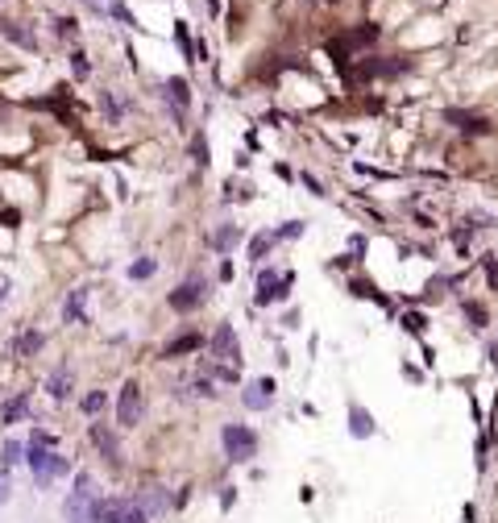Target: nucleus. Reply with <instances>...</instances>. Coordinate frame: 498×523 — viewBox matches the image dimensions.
<instances>
[{
  "label": "nucleus",
  "mask_w": 498,
  "mask_h": 523,
  "mask_svg": "<svg viewBox=\"0 0 498 523\" xmlns=\"http://www.w3.org/2000/svg\"><path fill=\"white\" fill-rule=\"evenodd\" d=\"M29 457H25V461H29V470H33V477H38V486H46L50 477H63V474H71V461H67V457H58V452L50 449V445H33V440H29Z\"/></svg>",
  "instance_id": "obj_1"
},
{
  "label": "nucleus",
  "mask_w": 498,
  "mask_h": 523,
  "mask_svg": "<svg viewBox=\"0 0 498 523\" xmlns=\"http://www.w3.org/2000/svg\"><path fill=\"white\" fill-rule=\"evenodd\" d=\"M220 445H224V452H229V461L245 465V461H254V457H258V432L249 428V424H224Z\"/></svg>",
  "instance_id": "obj_2"
},
{
  "label": "nucleus",
  "mask_w": 498,
  "mask_h": 523,
  "mask_svg": "<svg viewBox=\"0 0 498 523\" xmlns=\"http://www.w3.org/2000/svg\"><path fill=\"white\" fill-rule=\"evenodd\" d=\"M204 299H208V283H204V279H187L183 286H175V291H170V299H166V304L187 316V311H195Z\"/></svg>",
  "instance_id": "obj_3"
},
{
  "label": "nucleus",
  "mask_w": 498,
  "mask_h": 523,
  "mask_svg": "<svg viewBox=\"0 0 498 523\" xmlns=\"http://www.w3.org/2000/svg\"><path fill=\"white\" fill-rule=\"evenodd\" d=\"M142 386L129 378L125 386H120V403H117V424L120 428H133L138 420H142Z\"/></svg>",
  "instance_id": "obj_4"
},
{
  "label": "nucleus",
  "mask_w": 498,
  "mask_h": 523,
  "mask_svg": "<svg viewBox=\"0 0 498 523\" xmlns=\"http://www.w3.org/2000/svg\"><path fill=\"white\" fill-rule=\"evenodd\" d=\"M241 403L249 407V411H266V407L274 403V382H270V378L245 382V395H241Z\"/></svg>",
  "instance_id": "obj_5"
},
{
  "label": "nucleus",
  "mask_w": 498,
  "mask_h": 523,
  "mask_svg": "<svg viewBox=\"0 0 498 523\" xmlns=\"http://www.w3.org/2000/svg\"><path fill=\"white\" fill-rule=\"evenodd\" d=\"M212 357H220V361H233V366L241 361V345H237L233 324H220V328H216V336H212Z\"/></svg>",
  "instance_id": "obj_6"
},
{
  "label": "nucleus",
  "mask_w": 498,
  "mask_h": 523,
  "mask_svg": "<svg viewBox=\"0 0 498 523\" xmlns=\"http://www.w3.org/2000/svg\"><path fill=\"white\" fill-rule=\"evenodd\" d=\"M92 445L108 457V465H120V445H117V436H113L108 424H100V420L92 424Z\"/></svg>",
  "instance_id": "obj_7"
},
{
  "label": "nucleus",
  "mask_w": 498,
  "mask_h": 523,
  "mask_svg": "<svg viewBox=\"0 0 498 523\" xmlns=\"http://www.w3.org/2000/svg\"><path fill=\"white\" fill-rule=\"evenodd\" d=\"M374 432H378L374 428V415L361 403H349V436H353V440H370Z\"/></svg>",
  "instance_id": "obj_8"
},
{
  "label": "nucleus",
  "mask_w": 498,
  "mask_h": 523,
  "mask_svg": "<svg viewBox=\"0 0 498 523\" xmlns=\"http://www.w3.org/2000/svg\"><path fill=\"white\" fill-rule=\"evenodd\" d=\"M166 95H170V104H175V117L183 120V113H187V100H191V88L183 75H175V79H166Z\"/></svg>",
  "instance_id": "obj_9"
},
{
  "label": "nucleus",
  "mask_w": 498,
  "mask_h": 523,
  "mask_svg": "<svg viewBox=\"0 0 498 523\" xmlns=\"http://www.w3.org/2000/svg\"><path fill=\"white\" fill-rule=\"evenodd\" d=\"M83 304H88V286H75L71 295H67V304H63V316L71 320V324H83L88 316H83Z\"/></svg>",
  "instance_id": "obj_10"
},
{
  "label": "nucleus",
  "mask_w": 498,
  "mask_h": 523,
  "mask_svg": "<svg viewBox=\"0 0 498 523\" xmlns=\"http://www.w3.org/2000/svg\"><path fill=\"white\" fill-rule=\"evenodd\" d=\"M133 507H142L145 515L154 519V515H162V511H166V490H145V494L133 499Z\"/></svg>",
  "instance_id": "obj_11"
},
{
  "label": "nucleus",
  "mask_w": 498,
  "mask_h": 523,
  "mask_svg": "<svg viewBox=\"0 0 498 523\" xmlns=\"http://www.w3.org/2000/svg\"><path fill=\"white\" fill-rule=\"evenodd\" d=\"M212 245L220 249V254H233V249L241 245V229H237V224H220V229H216V237H212Z\"/></svg>",
  "instance_id": "obj_12"
},
{
  "label": "nucleus",
  "mask_w": 498,
  "mask_h": 523,
  "mask_svg": "<svg viewBox=\"0 0 498 523\" xmlns=\"http://www.w3.org/2000/svg\"><path fill=\"white\" fill-rule=\"evenodd\" d=\"M25 411H29V399L13 395L9 403H0V424H17V420H25Z\"/></svg>",
  "instance_id": "obj_13"
},
{
  "label": "nucleus",
  "mask_w": 498,
  "mask_h": 523,
  "mask_svg": "<svg viewBox=\"0 0 498 523\" xmlns=\"http://www.w3.org/2000/svg\"><path fill=\"white\" fill-rule=\"evenodd\" d=\"M46 390L54 395V399H67V395H71V370H67V366H58V370L50 374Z\"/></svg>",
  "instance_id": "obj_14"
},
{
  "label": "nucleus",
  "mask_w": 498,
  "mask_h": 523,
  "mask_svg": "<svg viewBox=\"0 0 498 523\" xmlns=\"http://www.w3.org/2000/svg\"><path fill=\"white\" fill-rule=\"evenodd\" d=\"M199 345H204V341H199V336H195V333H187V336H179V341H170V345H166V349H162V357L191 353V349H199Z\"/></svg>",
  "instance_id": "obj_15"
},
{
  "label": "nucleus",
  "mask_w": 498,
  "mask_h": 523,
  "mask_svg": "<svg viewBox=\"0 0 498 523\" xmlns=\"http://www.w3.org/2000/svg\"><path fill=\"white\" fill-rule=\"evenodd\" d=\"M274 241H279L274 233H258V237L249 241V258H254V262H261L266 254H270V245H274Z\"/></svg>",
  "instance_id": "obj_16"
},
{
  "label": "nucleus",
  "mask_w": 498,
  "mask_h": 523,
  "mask_svg": "<svg viewBox=\"0 0 498 523\" xmlns=\"http://www.w3.org/2000/svg\"><path fill=\"white\" fill-rule=\"evenodd\" d=\"M42 341H46L42 333H21V341H17V353H21V357H33L38 349H42Z\"/></svg>",
  "instance_id": "obj_17"
},
{
  "label": "nucleus",
  "mask_w": 498,
  "mask_h": 523,
  "mask_svg": "<svg viewBox=\"0 0 498 523\" xmlns=\"http://www.w3.org/2000/svg\"><path fill=\"white\" fill-rule=\"evenodd\" d=\"M191 158H195L199 167H208V162H212V158H208V138H204V133H195V138H191Z\"/></svg>",
  "instance_id": "obj_18"
},
{
  "label": "nucleus",
  "mask_w": 498,
  "mask_h": 523,
  "mask_svg": "<svg viewBox=\"0 0 498 523\" xmlns=\"http://www.w3.org/2000/svg\"><path fill=\"white\" fill-rule=\"evenodd\" d=\"M104 407H108V395H104V390H92V395H83V411H88V415H100Z\"/></svg>",
  "instance_id": "obj_19"
},
{
  "label": "nucleus",
  "mask_w": 498,
  "mask_h": 523,
  "mask_svg": "<svg viewBox=\"0 0 498 523\" xmlns=\"http://www.w3.org/2000/svg\"><path fill=\"white\" fill-rule=\"evenodd\" d=\"M304 229H308V224H304V220H286L283 229H274V237H279V241H291V237H304Z\"/></svg>",
  "instance_id": "obj_20"
},
{
  "label": "nucleus",
  "mask_w": 498,
  "mask_h": 523,
  "mask_svg": "<svg viewBox=\"0 0 498 523\" xmlns=\"http://www.w3.org/2000/svg\"><path fill=\"white\" fill-rule=\"evenodd\" d=\"M0 29H4V33H9L13 42H21L25 50H33V46H38V42H33V33H25V29H17V25H13V21H9V25H0Z\"/></svg>",
  "instance_id": "obj_21"
},
{
  "label": "nucleus",
  "mask_w": 498,
  "mask_h": 523,
  "mask_svg": "<svg viewBox=\"0 0 498 523\" xmlns=\"http://www.w3.org/2000/svg\"><path fill=\"white\" fill-rule=\"evenodd\" d=\"M403 328H407L411 336H420V333L427 328V320L420 316V311H407V316H403Z\"/></svg>",
  "instance_id": "obj_22"
},
{
  "label": "nucleus",
  "mask_w": 498,
  "mask_h": 523,
  "mask_svg": "<svg viewBox=\"0 0 498 523\" xmlns=\"http://www.w3.org/2000/svg\"><path fill=\"white\" fill-rule=\"evenodd\" d=\"M154 274V258H138L129 266V279H150Z\"/></svg>",
  "instance_id": "obj_23"
},
{
  "label": "nucleus",
  "mask_w": 498,
  "mask_h": 523,
  "mask_svg": "<svg viewBox=\"0 0 498 523\" xmlns=\"http://www.w3.org/2000/svg\"><path fill=\"white\" fill-rule=\"evenodd\" d=\"M17 461H21V445H17V440H9V445H4V457H0V465H4V470H13Z\"/></svg>",
  "instance_id": "obj_24"
},
{
  "label": "nucleus",
  "mask_w": 498,
  "mask_h": 523,
  "mask_svg": "<svg viewBox=\"0 0 498 523\" xmlns=\"http://www.w3.org/2000/svg\"><path fill=\"white\" fill-rule=\"evenodd\" d=\"M465 311H470V320H474V328H486V311L477 308V304H465Z\"/></svg>",
  "instance_id": "obj_25"
},
{
  "label": "nucleus",
  "mask_w": 498,
  "mask_h": 523,
  "mask_svg": "<svg viewBox=\"0 0 498 523\" xmlns=\"http://www.w3.org/2000/svg\"><path fill=\"white\" fill-rule=\"evenodd\" d=\"M54 25H58V33H63V38H75V21H71V17H58Z\"/></svg>",
  "instance_id": "obj_26"
},
{
  "label": "nucleus",
  "mask_w": 498,
  "mask_h": 523,
  "mask_svg": "<svg viewBox=\"0 0 498 523\" xmlns=\"http://www.w3.org/2000/svg\"><path fill=\"white\" fill-rule=\"evenodd\" d=\"M71 63H75V75H79V79H83V75H88V58H83V54H79V50H75V54H71Z\"/></svg>",
  "instance_id": "obj_27"
},
{
  "label": "nucleus",
  "mask_w": 498,
  "mask_h": 523,
  "mask_svg": "<svg viewBox=\"0 0 498 523\" xmlns=\"http://www.w3.org/2000/svg\"><path fill=\"white\" fill-rule=\"evenodd\" d=\"M195 390H199L204 399H212V395H216V390H212V382H208V378H195Z\"/></svg>",
  "instance_id": "obj_28"
},
{
  "label": "nucleus",
  "mask_w": 498,
  "mask_h": 523,
  "mask_svg": "<svg viewBox=\"0 0 498 523\" xmlns=\"http://www.w3.org/2000/svg\"><path fill=\"white\" fill-rule=\"evenodd\" d=\"M0 502H9V470H0Z\"/></svg>",
  "instance_id": "obj_29"
},
{
  "label": "nucleus",
  "mask_w": 498,
  "mask_h": 523,
  "mask_svg": "<svg viewBox=\"0 0 498 523\" xmlns=\"http://www.w3.org/2000/svg\"><path fill=\"white\" fill-rule=\"evenodd\" d=\"M490 361H498V345H490Z\"/></svg>",
  "instance_id": "obj_30"
}]
</instances>
